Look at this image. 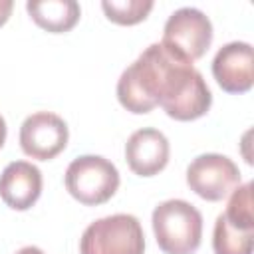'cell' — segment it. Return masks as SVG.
<instances>
[{
	"instance_id": "cell-1",
	"label": "cell",
	"mask_w": 254,
	"mask_h": 254,
	"mask_svg": "<svg viewBox=\"0 0 254 254\" xmlns=\"http://www.w3.org/2000/svg\"><path fill=\"white\" fill-rule=\"evenodd\" d=\"M117 99L135 115L161 105L177 121H194L206 115L212 105V93L202 73L161 44H151L123 69L117 81Z\"/></svg>"
},
{
	"instance_id": "cell-2",
	"label": "cell",
	"mask_w": 254,
	"mask_h": 254,
	"mask_svg": "<svg viewBox=\"0 0 254 254\" xmlns=\"http://www.w3.org/2000/svg\"><path fill=\"white\" fill-rule=\"evenodd\" d=\"M153 232L165 254H194L202 240V214L183 198H169L155 206Z\"/></svg>"
},
{
	"instance_id": "cell-3",
	"label": "cell",
	"mask_w": 254,
	"mask_h": 254,
	"mask_svg": "<svg viewBox=\"0 0 254 254\" xmlns=\"http://www.w3.org/2000/svg\"><path fill=\"white\" fill-rule=\"evenodd\" d=\"M117 167L101 155H81L65 169L67 192L85 206L107 202L119 189Z\"/></svg>"
},
{
	"instance_id": "cell-4",
	"label": "cell",
	"mask_w": 254,
	"mask_h": 254,
	"mask_svg": "<svg viewBox=\"0 0 254 254\" xmlns=\"http://www.w3.org/2000/svg\"><path fill=\"white\" fill-rule=\"evenodd\" d=\"M145 234L133 214H111L91 222L79 238V254H143Z\"/></svg>"
},
{
	"instance_id": "cell-5",
	"label": "cell",
	"mask_w": 254,
	"mask_h": 254,
	"mask_svg": "<svg viewBox=\"0 0 254 254\" xmlns=\"http://www.w3.org/2000/svg\"><path fill=\"white\" fill-rule=\"evenodd\" d=\"M210 44L212 24L208 16L198 8H179L165 22L161 46L189 64L200 60L210 48Z\"/></svg>"
},
{
	"instance_id": "cell-6",
	"label": "cell",
	"mask_w": 254,
	"mask_h": 254,
	"mask_svg": "<svg viewBox=\"0 0 254 254\" xmlns=\"http://www.w3.org/2000/svg\"><path fill=\"white\" fill-rule=\"evenodd\" d=\"M238 165L220 153H204L190 161L187 167V185L189 189L204 200L218 202L242 185Z\"/></svg>"
},
{
	"instance_id": "cell-7",
	"label": "cell",
	"mask_w": 254,
	"mask_h": 254,
	"mask_svg": "<svg viewBox=\"0 0 254 254\" xmlns=\"http://www.w3.org/2000/svg\"><path fill=\"white\" fill-rule=\"evenodd\" d=\"M69 131L65 121L52 111H38L24 119L20 127L22 151L38 161L56 159L67 145Z\"/></svg>"
},
{
	"instance_id": "cell-8",
	"label": "cell",
	"mask_w": 254,
	"mask_h": 254,
	"mask_svg": "<svg viewBox=\"0 0 254 254\" xmlns=\"http://www.w3.org/2000/svg\"><path fill=\"white\" fill-rule=\"evenodd\" d=\"M212 75L226 93H246L254 85V52L248 42L224 44L212 60Z\"/></svg>"
},
{
	"instance_id": "cell-9",
	"label": "cell",
	"mask_w": 254,
	"mask_h": 254,
	"mask_svg": "<svg viewBox=\"0 0 254 254\" xmlns=\"http://www.w3.org/2000/svg\"><path fill=\"white\" fill-rule=\"evenodd\" d=\"M171 155V145L165 133L155 127H143L129 135L125 143V161L129 169L139 177L159 175Z\"/></svg>"
},
{
	"instance_id": "cell-10",
	"label": "cell",
	"mask_w": 254,
	"mask_h": 254,
	"mask_svg": "<svg viewBox=\"0 0 254 254\" xmlns=\"http://www.w3.org/2000/svg\"><path fill=\"white\" fill-rule=\"evenodd\" d=\"M42 194V173L28 161H12L0 175V198L12 210L32 208Z\"/></svg>"
},
{
	"instance_id": "cell-11",
	"label": "cell",
	"mask_w": 254,
	"mask_h": 254,
	"mask_svg": "<svg viewBox=\"0 0 254 254\" xmlns=\"http://www.w3.org/2000/svg\"><path fill=\"white\" fill-rule=\"evenodd\" d=\"M26 10L30 18L50 34L69 32L81 16V8L75 0H30Z\"/></svg>"
},
{
	"instance_id": "cell-12",
	"label": "cell",
	"mask_w": 254,
	"mask_h": 254,
	"mask_svg": "<svg viewBox=\"0 0 254 254\" xmlns=\"http://www.w3.org/2000/svg\"><path fill=\"white\" fill-rule=\"evenodd\" d=\"M254 228H242L232 224L224 214L216 216L212 230L214 254H252Z\"/></svg>"
},
{
	"instance_id": "cell-13",
	"label": "cell",
	"mask_w": 254,
	"mask_h": 254,
	"mask_svg": "<svg viewBox=\"0 0 254 254\" xmlns=\"http://www.w3.org/2000/svg\"><path fill=\"white\" fill-rule=\"evenodd\" d=\"M153 6L155 4L151 0H103L101 2V8L107 20L119 26H135L143 22L153 10Z\"/></svg>"
},
{
	"instance_id": "cell-14",
	"label": "cell",
	"mask_w": 254,
	"mask_h": 254,
	"mask_svg": "<svg viewBox=\"0 0 254 254\" xmlns=\"http://www.w3.org/2000/svg\"><path fill=\"white\" fill-rule=\"evenodd\" d=\"M252 183L238 185L228 198L226 210L222 212L232 224L242 228H254V210H252Z\"/></svg>"
},
{
	"instance_id": "cell-15",
	"label": "cell",
	"mask_w": 254,
	"mask_h": 254,
	"mask_svg": "<svg viewBox=\"0 0 254 254\" xmlns=\"http://www.w3.org/2000/svg\"><path fill=\"white\" fill-rule=\"evenodd\" d=\"M12 8H14V2L12 0H0V26H4L12 14Z\"/></svg>"
},
{
	"instance_id": "cell-16",
	"label": "cell",
	"mask_w": 254,
	"mask_h": 254,
	"mask_svg": "<svg viewBox=\"0 0 254 254\" xmlns=\"http://www.w3.org/2000/svg\"><path fill=\"white\" fill-rule=\"evenodd\" d=\"M16 254H44V250L38 248V246H24V248H20Z\"/></svg>"
},
{
	"instance_id": "cell-17",
	"label": "cell",
	"mask_w": 254,
	"mask_h": 254,
	"mask_svg": "<svg viewBox=\"0 0 254 254\" xmlns=\"http://www.w3.org/2000/svg\"><path fill=\"white\" fill-rule=\"evenodd\" d=\"M4 141H6V121H4V117L0 115V149H2Z\"/></svg>"
}]
</instances>
